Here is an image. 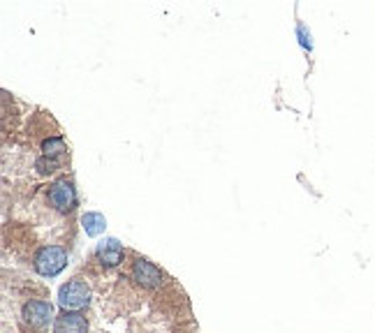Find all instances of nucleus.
<instances>
[{"label":"nucleus","mask_w":375,"mask_h":333,"mask_svg":"<svg viewBox=\"0 0 375 333\" xmlns=\"http://www.w3.org/2000/svg\"><path fill=\"white\" fill-rule=\"evenodd\" d=\"M42 150H44V155H47V157H54V160H56V157L58 155H63L65 153V141L63 139H47V141H44L42 143Z\"/></svg>","instance_id":"nucleus-9"},{"label":"nucleus","mask_w":375,"mask_h":333,"mask_svg":"<svg viewBox=\"0 0 375 333\" xmlns=\"http://www.w3.org/2000/svg\"><path fill=\"white\" fill-rule=\"evenodd\" d=\"M49 201L54 204V208L61 211V213H70V211H74V206H77V190H74V185L67 178H61L51 185Z\"/></svg>","instance_id":"nucleus-3"},{"label":"nucleus","mask_w":375,"mask_h":333,"mask_svg":"<svg viewBox=\"0 0 375 333\" xmlns=\"http://www.w3.org/2000/svg\"><path fill=\"white\" fill-rule=\"evenodd\" d=\"M132 278L137 280L141 287H148V290H153V287H160V283H162V274L148 260H137V262H134Z\"/></svg>","instance_id":"nucleus-6"},{"label":"nucleus","mask_w":375,"mask_h":333,"mask_svg":"<svg viewBox=\"0 0 375 333\" xmlns=\"http://www.w3.org/2000/svg\"><path fill=\"white\" fill-rule=\"evenodd\" d=\"M24 317L35 329H44V327H49L51 317H54V308H51V304H47V301H31V304H26L24 308Z\"/></svg>","instance_id":"nucleus-5"},{"label":"nucleus","mask_w":375,"mask_h":333,"mask_svg":"<svg viewBox=\"0 0 375 333\" xmlns=\"http://www.w3.org/2000/svg\"><path fill=\"white\" fill-rule=\"evenodd\" d=\"M95 255H97V260L104 264V267H118L121 260H123V246L118 243L116 239H104V241L97 243Z\"/></svg>","instance_id":"nucleus-7"},{"label":"nucleus","mask_w":375,"mask_h":333,"mask_svg":"<svg viewBox=\"0 0 375 333\" xmlns=\"http://www.w3.org/2000/svg\"><path fill=\"white\" fill-rule=\"evenodd\" d=\"M81 225H84L88 236H100L104 232V227H107V220H104L102 213H86L81 218Z\"/></svg>","instance_id":"nucleus-8"},{"label":"nucleus","mask_w":375,"mask_h":333,"mask_svg":"<svg viewBox=\"0 0 375 333\" xmlns=\"http://www.w3.org/2000/svg\"><path fill=\"white\" fill-rule=\"evenodd\" d=\"M54 333H88V322L81 313L63 310L54 322Z\"/></svg>","instance_id":"nucleus-4"},{"label":"nucleus","mask_w":375,"mask_h":333,"mask_svg":"<svg viewBox=\"0 0 375 333\" xmlns=\"http://www.w3.org/2000/svg\"><path fill=\"white\" fill-rule=\"evenodd\" d=\"M58 301H61L63 310H81L88 306V301H91V290H88V285L84 280H70L67 285L61 287V292H58Z\"/></svg>","instance_id":"nucleus-2"},{"label":"nucleus","mask_w":375,"mask_h":333,"mask_svg":"<svg viewBox=\"0 0 375 333\" xmlns=\"http://www.w3.org/2000/svg\"><path fill=\"white\" fill-rule=\"evenodd\" d=\"M67 267V253L58 246H47L35 255V271L44 278H54Z\"/></svg>","instance_id":"nucleus-1"},{"label":"nucleus","mask_w":375,"mask_h":333,"mask_svg":"<svg viewBox=\"0 0 375 333\" xmlns=\"http://www.w3.org/2000/svg\"><path fill=\"white\" fill-rule=\"evenodd\" d=\"M37 166H40V169L47 173V171H54L56 169L58 160H54V157H49V160H47V157H42V160H37Z\"/></svg>","instance_id":"nucleus-10"}]
</instances>
